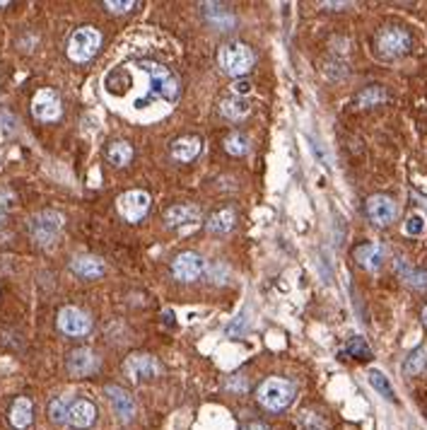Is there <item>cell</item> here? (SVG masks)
<instances>
[{"label":"cell","mask_w":427,"mask_h":430,"mask_svg":"<svg viewBox=\"0 0 427 430\" xmlns=\"http://www.w3.org/2000/svg\"><path fill=\"white\" fill-rule=\"evenodd\" d=\"M111 102H126L131 114L152 121L171 111L181 95L176 75L155 61H129L114 68L102 82Z\"/></svg>","instance_id":"cell-1"},{"label":"cell","mask_w":427,"mask_h":430,"mask_svg":"<svg viewBox=\"0 0 427 430\" xmlns=\"http://www.w3.org/2000/svg\"><path fill=\"white\" fill-rule=\"evenodd\" d=\"M218 63H220V68H222V73H227V75H232V77H239L252 71L254 63H256V56H254V51L247 44L229 41V44H225V46H220Z\"/></svg>","instance_id":"cell-2"},{"label":"cell","mask_w":427,"mask_h":430,"mask_svg":"<svg viewBox=\"0 0 427 430\" xmlns=\"http://www.w3.org/2000/svg\"><path fill=\"white\" fill-rule=\"evenodd\" d=\"M256 399L261 406L268 409V411H283V409H287L290 404H292L294 384L283 377H271L258 387Z\"/></svg>","instance_id":"cell-3"},{"label":"cell","mask_w":427,"mask_h":430,"mask_svg":"<svg viewBox=\"0 0 427 430\" xmlns=\"http://www.w3.org/2000/svg\"><path fill=\"white\" fill-rule=\"evenodd\" d=\"M102 46V34L95 27H80L73 32L70 41H68V56L75 63H85L99 51Z\"/></svg>","instance_id":"cell-4"},{"label":"cell","mask_w":427,"mask_h":430,"mask_svg":"<svg viewBox=\"0 0 427 430\" xmlns=\"http://www.w3.org/2000/svg\"><path fill=\"white\" fill-rule=\"evenodd\" d=\"M410 34L401 27H384L379 34H377V51L386 58H396L408 53L410 48Z\"/></svg>","instance_id":"cell-5"},{"label":"cell","mask_w":427,"mask_h":430,"mask_svg":"<svg viewBox=\"0 0 427 430\" xmlns=\"http://www.w3.org/2000/svg\"><path fill=\"white\" fill-rule=\"evenodd\" d=\"M61 227H63V218H61V213H56V211L39 213L37 218H32V225H29L32 237L37 239L39 244H51L53 239L61 234Z\"/></svg>","instance_id":"cell-6"},{"label":"cell","mask_w":427,"mask_h":430,"mask_svg":"<svg viewBox=\"0 0 427 430\" xmlns=\"http://www.w3.org/2000/svg\"><path fill=\"white\" fill-rule=\"evenodd\" d=\"M124 373L129 375L131 382H140V380H152L162 373V365L157 363V358L145 353H133L124 363Z\"/></svg>","instance_id":"cell-7"},{"label":"cell","mask_w":427,"mask_h":430,"mask_svg":"<svg viewBox=\"0 0 427 430\" xmlns=\"http://www.w3.org/2000/svg\"><path fill=\"white\" fill-rule=\"evenodd\" d=\"M116 206H119V213L129 223H138L150 211V196L145 191H126L124 196H119Z\"/></svg>","instance_id":"cell-8"},{"label":"cell","mask_w":427,"mask_h":430,"mask_svg":"<svg viewBox=\"0 0 427 430\" xmlns=\"http://www.w3.org/2000/svg\"><path fill=\"white\" fill-rule=\"evenodd\" d=\"M58 326L68 336H85L92 329V319L90 315H85L77 307H63L61 315H58Z\"/></svg>","instance_id":"cell-9"},{"label":"cell","mask_w":427,"mask_h":430,"mask_svg":"<svg viewBox=\"0 0 427 430\" xmlns=\"http://www.w3.org/2000/svg\"><path fill=\"white\" fill-rule=\"evenodd\" d=\"M396 213H399V208H396L394 198L384 196V194H374V196L367 198V218H370L374 225L394 223Z\"/></svg>","instance_id":"cell-10"},{"label":"cell","mask_w":427,"mask_h":430,"mask_svg":"<svg viewBox=\"0 0 427 430\" xmlns=\"http://www.w3.org/2000/svg\"><path fill=\"white\" fill-rule=\"evenodd\" d=\"M32 111L39 121H56L61 119V100L53 90H39L32 102Z\"/></svg>","instance_id":"cell-11"},{"label":"cell","mask_w":427,"mask_h":430,"mask_svg":"<svg viewBox=\"0 0 427 430\" xmlns=\"http://www.w3.org/2000/svg\"><path fill=\"white\" fill-rule=\"evenodd\" d=\"M203 268H205V261L196 252L179 254V256L174 259V263H171V273H174L179 281H196V278L203 273Z\"/></svg>","instance_id":"cell-12"},{"label":"cell","mask_w":427,"mask_h":430,"mask_svg":"<svg viewBox=\"0 0 427 430\" xmlns=\"http://www.w3.org/2000/svg\"><path fill=\"white\" fill-rule=\"evenodd\" d=\"M97 418V409L92 402H87V399H75V402H70V406H68V426L77 428V430H85L90 428L92 423H95Z\"/></svg>","instance_id":"cell-13"},{"label":"cell","mask_w":427,"mask_h":430,"mask_svg":"<svg viewBox=\"0 0 427 430\" xmlns=\"http://www.w3.org/2000/svg\"><path fill=\"white\" fill-rule=\"evenodd\" d=\"M384 259H386V249L381 247L379 242H367V244H360V247L355 249V261L360 263L362 268H367V271H377V268H381Z\"/></svg>","instance_id":"cell-14"},{"label":"cell","mask_w":427,"mask_h":430,"mask_svg":"<svg viewBox=\"0 0 427 430\" xmlns=\"http://www.w3.org/2000/svg\"><path fill=\"white\" fill-rule=\"evenodd\" d=\"M106 397H109V402H111V406H114V411H116V416L121 418V421H131V418L135 416V404H133V399L129 397V394L124 392V389H119V387H106Z\"/></svg>","instance_id":"cell-15"},{"label":"cell","mask_w":427,"mask_h":430,"mask_svg":"<svg viewBox=\"0 0 427 430\" xmlns=\"http://www.w3.org/2000/svg\"><path fill=\"white\" fill-rule=\"evenodd\" d=\"M200 150H203V143H200V138H196V135H184V138L174 140V145H171V155H174L179 162H191V160H196Z\"/></svg>","instance_id":"cell-16"},{"label":"cell","mask_w":427,"mask_h":430,"mask_svg":"<svg viewBox=\"0 0 427 430\" xmlns=\"http://www.w3.org/2000/svg\"><path fill=\"white\" fill-rule=\"evenodd\" d=\"M200 218V208L198 206H191V203H179V206H171L167 211L164 220L169 227H179L184 223H193V220Z\"/></svg>","instance_id":"cell-17"},{"label":"cell","mask_w":427,"mask_h":430,"mask_svg":"<svg viewBox=\"0 0 427 430\" xmlns=\"http://www.w3.org/2000/svg\"><path fill=\"white\" fill-rule=\"evenodd\" d=\"M95 368H97V358L92 355V350H87V348L73 350L70 358H68V370H70L73 375H90Z\"/></svg>","instance_id":"cell-18"},{"label":"cell","mask_w":427,"mask_h":430,"mask_svg":"<svg viewBox=\"0 0 427 430\" xmlns=\"http://www.w3.org/2000/svg\"><path fill=\"white\" fill-rule=\"evenodd\" d=\"M249 111H252V106H249V102L242 100V97L232 95V97H225V100L220 102V114L229 121L244 119V116H249Z\"/></svg>","instance_id":"cell-19"},{"label":"cell","mask_w":427,"mask_h":430,"mask_svg":"<svg viewBox=\"0 0 427 430\" xmlns=\"http://www.w3.org/2000/svg\"><path fill=\"white\" fill-rule=\"evenodd\" d=\"M234 223H237V213H234L232 208H222V211L210 215L205 227H208V232H213V234H225L234 227Z\"/></svg>","instance_id":"cell-20"},{"label":"cell","mask_w":427,"mask_h":430,"mask_svg":"<svg viewBox=\"0 0 427 430\" xmlns=\"http://www.w3.org/2000/svg\"><path fill=\"white\" fill-rule=\"evenodd\" d=\"M73 271L82 278H99L104 273V261L97 256H80L73 261Z\"/></svg>","instance_id":"cell-21"},{"label":"cell","mask_w":427,"mask_h":430,"mask_svg":"<svg viewBox=\"0 0 427 430\" xmlns=\"http://www.w3.org/2000/svg\"><path fill=\"white\" fill-rule=\"evenodd\" d=\"M10 423H12L15 428H27L29 423H32V402L24 397H19L17 402L12 404V409H10Z\"/></svg>","instance_id":"cell-22"},{"label":"cell","mask_w":427,"mask_h":430,"mask_svg":"<svg viewBox=\"0 0 427 430\" xmlns=\"http://www.w3.org/2000/svg\"><path fill=\"white\" fill-rule=\"evenodd\" d=\"M131 158H133V148H131L129 143H121V140L111 143L109 150H106V160H109L111 165H116V167H124V165H129Z\"/></svg>","instance_id":"cell-23"},{"label":"cell","mask_w":427,"mask_h":430,"mask_svg":"<svg viewBox=\"0 0 427 430\" xmlns=\"http://www.w3.org/2000/svg\"><path fill=\"white\" fill-rule=\"evenodd\" d=\"M367 380H370V384L377 389V392L381 394V397L389 399V402H396V392H394V387H391L389 377H386V375L381 373V370H370V373H367Z\"/></svg>","instance_id":"cell-24"},{"label":"cell","mask_w":427,"mask_h":430,"mask_svg":"<svg viewBox=\"0 0 427 430\" xmlns=\"http://www.w3.org/2000/svg\"><path fill=\"white\" fill-rule=\"evenodd\" d=\"M427 368V350L425 348H415L413 353L406 358L404 363V375H408V377H413V375H420L425 373Z\"/></svg>","instance_id":"cell-25"},{"label":"cell","mask_w":427,"mask_h":430,"mask_svg":"<svg viewBox=\"0 0 427 430\" xmlns=\"http://www.w3.org/2000/svg\"><path fill=\"white\" fill-rule=\"evenodd\" d=\"M386 100V92L381 90V87H377V85H372V87H365V90L357 95V106H377V104H381V102Z\"/></svg>","instance_id":"cell-26"},{"label":"cell","mask_w":427,"mask_h":430,"mask_svg":"<svg viewBox=\"0 0 427 430\" xmlns=\"http://www.w3.org/2000/svg\"><path fill=\"white\" fill-rule=\"evenodd\" d=\"M68 406H70V399L68 397H58L48 404V416L53 423H66L68 421Z\"/></svg>","instance_id":"cell-27"},{"label":"cell","mask_w":427,"mask_h":430,"mask_svg":"<svg viewBox=\"0 0 427 430\" xmlns=\"http://www.w3.org/2000/svg\"><path fill=\"white\" fill-rule=\"evenodd\" d=\"M225 148H227L229 155H244V153H249V140L239 133H232L225 140Z\"/></svg>","instance_id":"cell-28"},{"label":"cell","mask_w":427,"mask_h":430,"mask_svg":"<svg viewBox=\"0 0 427 430\" xmlns=\"http://www.w3.org/2000/svg\"><path fill=\"white\" fill-rule=\"evenodd\" d=\"M404 281L410 288H415V290H427V271H410V268H406Z\"/></svg>","instance_id":"cell-29"},{"label":"cell","mask_w":427,"mask_h":430,"mask_svg":"<svg viewBox=\"0 0 427 430\" xmlns=\"http://www.w3.org/2000/svg\"><path fill=\"white\" fill-rule=\"evenodd\" d=\"M345 353L355 355V358H370V346L365 344V339H360V336H355V339H350V344L345 346Z\"/></svg>","instance_id":"cell-30"},{"label":"cell","mask_w":427,"mask_h":430,"mask_svg":"<svg viewBox=\"0 0 427 430\" xmlns=\"http://www.w3.org/2000/svg\"><path fill=\"white\" fill-rule=\"evenodd\" d=\"M406 234H410V237H420V234L425 232V218L420 213H413L408 220H406Z\"/></svg>","instance_id":"cell-31"},{"label":"cell","mask_w":427,"mask_h":430,"mask_svg":"<svg viewBox=\"0 0 427 430\" xmlns=\"http://www.w3.org/2000/svg\"><path fill=\"white\" fill-rule=\"evenodd\" d=\"M106 8L111 10V12H129L131 8H133V0H126V3H116V0H106Z\"/></svg>","instance_id":"cell-32"},{"label":"cell","mask_w":427,"mask_h":430,"mask_svg":"<svg viewBox=\"0 0 427 430\" xmlns=\"http://www.w3.org/2000/svg\"><path fill=\"white\" fill-rule=\"evenodd\" d=\"M232 92H234V97L247 95V92H252V82H249V80H237L232 85Z\"/></svg>","instance_id":"cell-33"},{"label":"cell","mask_w":427,"mask_h":430,"mask_svg":"<svg viewBox=\"0 0 427 430\" xmlns=\"http://www.w3.org/2000/svg\"><path fill=\"white\" fill-rule=\"evenodd\" d=\"M244 430H268V426H266V423L254 421V423H247V426H244Z\"/></svg>","instance_id":"cell-34"},{"label":"cell","mask_w":427,"mask_h":430,"mask_svg":"<svg viewBox=\"0 0 427 430\" xmlns=\"http://www.w3.org/2000/svg\"><path fill=\"white\" fill-rule=\"evenodd\" d=\"M423 321H425V326H427V307L423 310Z\"/></svg>","instance_id":"cell-35"}]
</instances>
